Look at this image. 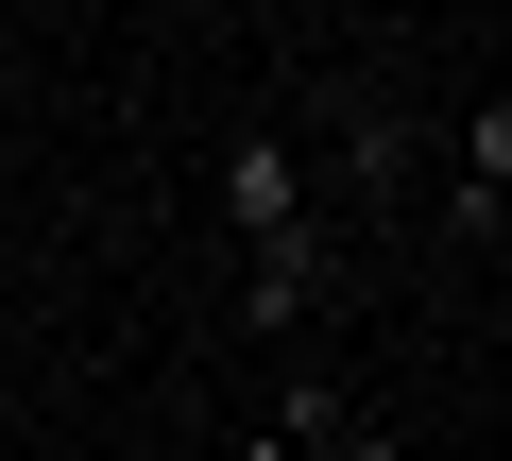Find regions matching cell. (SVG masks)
Segmentation results:
<instances>
[{
  "mask_svg": "<svg viewBox=\"0 0 512 461\" xmlns=\"http://www.w3.org/2000/svg\"><path fill=\"white\" fill-rule=\"evenodd\" d=\"M222 222L256 240V274H308L325 291V205H308V154L291 137H239L222 154Z\"/></svg>",
  "mask_w": 512,
  "mask_h": 461,
  "instance_id": "cell-1",
  "label": "cell"
},
{
  "mask_svg": "<svg viewBox=\"0 0 512 461\" xmlns=\"http://www.w3.org/2000/svg\"><path fill=\"white\" fill-rule=\"evenodd\" d=\"M239 461H308V444H291V427H239Z\"/></svg>",
  "mask_w": 512,
  "mask_h": 461,
  "instance_id": "cell-4",
  "label": "cell"
},
{
  "mask_svg": "<svg viewBox=\"0 0 512 461\" xmlns=\"http://www.w3.org/2000/svg\"><path fill=\"white\" fill-rule=\"evenodd\" d=\"M308 461H410V444H393V427H376V410H359V427H325V444H308Z\"/></svg>",
  "mask_w": 512,
  "mask_h": 461,
  "instance_id": "cell-3",
  "label": "cell"
},
{
  "mask_svg": "<svg viewBox=\"0 0 512 461\" xmlns=\"http://www.w3.org/2000/svg\"><path fill=\"white\" fill-rule=\"evenodd\" d=\"M444 222L495 257V222H512V103H478V120H461V154H444Z\"/></svg>",
  "mask_w": 512,
  "mask_h": 461,
  "instance_id": "cell-2",
  "label": "cell"
}]
</instances>
